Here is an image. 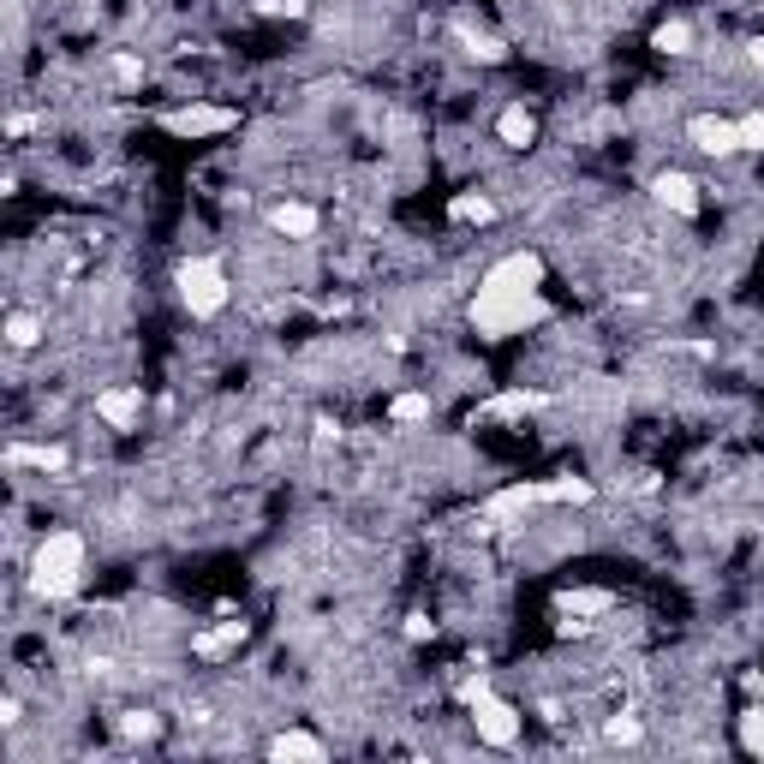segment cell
I'll return each instance as SVG.
<instances>
[{
	"mask_svg": "<svg viewBox=\"0 0 764 764\" xmlns=\"http://www.w3.org/2000/svg\"><path fill=\"white\" fill-rule=\"evenodd\" d=\"M84 568H91L84 532H48L31 556V592L36 597H72L84 585Z\"/></svg>",
	"mask_w": 764,
	"mask_h": 764,
	"instance_id": "1",
	"label": "cell"
},
{
	"mask_svg": "<svg viewBox=\"0 0 764 764\" xmlns=\"http://www.w3.org/2000/svg\"><path fill=\"white\" fill-rule=\"evenodd\" d=\"M550 317V305H544V293H478L473 299V329L490 341L502 335H520V329L544 323Z\"/></svg>",
	"mask_w": 764,
	"mask_h": 764,
	"instance_id": "2",
	"label": "cell"
},
{
	"mask_svg": "<svg viewBox=\"0 0 764 764\" xmlns=\"http://www.w3.org/2000/svg\"><path fill=\"white\" fill-rule=\"evenodd\" d=\"M174 287H180V305L198 323H210V317L227 311V299H234V287H227V270L215 258H186L180 270H174Z\"/></svg>",
	"mask_w": 764,
	"mask_h": 764,
	"instance_id": "3",
	"label": "cell"
},
{
	"mask_svg": "<svg viewBox=\"0 0 764 764\" xmlns=\"http://www.w3.org/2000/svg\"><path fill=\"white\" fill-rule=\"evenodd\" d=\"M544 287V258L538 251H508L502 263H490V275L478 282V293H538Z\"/></svg>",
	"mask_w": 764,
	"mask_h": 764,
	"instance_id": "4",
	"label": "cell"
},
{
	"mask_svg": "<svg viewBox=\"0 0 764 764\" xmlns=\"http://www.w3.org/2000/svg\"><path fill=\"white\" fill-rule=\"evenodd\" d=\"M473 729H478L484 747H514L520 741V711L496 693H478L473 699Z\"/></svg>",
	"mask_w": 764,
	"mask_h": 764,
	"instance_id": "5",
	"label": "cell"
},
{
	"mask_svg": "<svg viewBox=\"0 0 764 764\" xmlns=\"http://www.w3.org/2000/svg\"><path fill=\"white\" fill-rule=\"evenodd\" d=\"M687 144L699 156H735L741 150V120H729V114H693L687 120Z\"/></svg>",
	"mask_w": 764,
	"mask_h": 764,
	"instance_id": "6",
	"label": "cell"
},
{
	"mask_svg": "<svg viewBox=\"0 0 764 764\" xmlns=\"http://www.w3.org/2000/svg\"><path fill=\"white\" fill-rule=\"evenodd\" d=\"M227 126H239V114L234 108H174V114H162V132H174V138H210V132H227Z\"/></svg>",
	"mask_w": 764,
	"mask_h": 764,
	"instance_id": "7",
	"label": "cell"
},
{
	"mask_svg": "<svg viewBox=\"0 0 764 764\" xmlns=\"http://www.w3.org/2000/svg\"><path fill=\"white\" fill-rule=\"evenodd\" d=\"M96 418L108 430H138V418H144V389H132V382H120V389H102L96 394Z\"/></svg>",
	"mask_w": 764,
	"mask_h": 764,
	"instance_id": "8",
	"label": "cell"
},
{
	"mask_svg": "<svg viewBox=\"0 0 764 764\" xmlns=\"http://www.w3.org/2000/svg\"><path fill=\"white\" fill-rule=\"evenodd\" d=\"M538 502H550V484H508V490H496L490 502H484V520H490V526H508V520H520Z\"/></svg>",
	"mask_w": 764,
	"mask_h": 764,
	"instance_id": "9",
	"label": "cell"
},
{
	"mask_svg": "<svg viewBox=\"0 0 764 764\" xmlns=\"http://www.w3.org/2000/svg\"><path fill=\"white\" fill-rule=\"evenodd\" d=\"M652 198L664 203V210H675V215H699V180L693 174H681V168H664L652 180Z\"/></svg>",
	"mask_w": 764,
	"mask_h": 764,
	"instance_id": "10",
	"label": "cell"
},
{
	"mask_svg": "<svg viewBox=\"0 0 764 764\" xmlns=\"http://www.w3.org/2000/svg\"><path fill=\"white\" fill-rule=\"evenodd\" d=\"M496 138H502L508 150H526L532 138H538V120H532V108H520V102H508V108L496 114Z\"/></svg>",
	"mask_w": 764,
	"mask_h": 764,
	"instance_id": "11",
	"label": "cell"
},
{
	"mask_svg": "<svg viewBox=\"0 0 764 764\" xmlns=\"http://www.w3.org/2000/svg\"><path fill=\"white\" fill-rule=\"evenodd\" d=\"M270 227H275L282 239H311V234H317V210H311V203H275V210H270Z\"/></svg>",
	"mask_w": 764,
	"mask_h": 764,
	"instance_id": "12",
	"label": "cell"
},
{
	"mask_svg": "<svg viewBox=\"0 0 764 764\" xmlns=\"http://www.w3.org/2000/svg\"><path fill=\"white\" fill-rule=\"evenodd\" d=\"M270 759H329V747L317 741V735H305V729H287V735H275L270 741Z\"/></svg>",
	"mask_w": 764,
	"mask_h": 764,
	"instance_id": "13",
	"label": "cell"
},
{
	"mask_svg": "<svg viewBox=\"0 0 764 764\" xmlns=\"http://www.w3.org/2000/svg\"><path fill=\"white\" fill-rule=\"evenodd\" d=\"M652 48H657V55H687V48H693V24H687V19H664L652 31Z\"/></svg>",
	"mask_w": 764,
	"mask_h": 764,
	"instance_id": "14",
	"label": "cell"
},
{
	"mask_svg": "<svg viewBox=\"0 0 764 764\" xmlns=\"http://www.w3.org/2000/svg\"><path fill=\"white\" fill-rule=\"evenodd\" d=\"M449 215H454V222H496V203L490 198H484V191H461V198H454L449 203Z\"/></svg>",
	"mask_w": 764,
	"mask_h": 764,
	"instance_id": "15",
	"label": "cell"
},
{
	"mask_svg": "<svg viewBox=\"0 0 764 764\" xmlns=\"http://www.w3.org/2000/svg\"><path fill=\"white\" fill-rule=\"evenodd\" d=\"M239 640H246V628H239V621H227L222 633H198V640H191V652H198V657H222V652H234Z\"/></svg>",
	"mask_w": 764,
	"mask_h": 764,
	"instance_id": "16",
	"label": "cell"
},
{
	"mask_svg": "<svg viewBox=\"0 0 764 764\" xmlns=\"http://www.w3.org/2000/svg\"><path fill=\"white\" fill-rule=\"evenodd\" d=\"M389 418H394V425H425V418H430V394H394Z\"/></svg>",
	"mask_w": 764,
	"mask_h": 764,
	"instance_id": "17",
	"label": "cell"
},
{
	"mask_svg": "<svg viewBox=\"0 0 764 764\" xmlns=\"http://www.w3.org/2000/svg\"><path fill=\"white\" fill-rule=\"evenodd\" d=\"M7 341H12L19 353H24V347H36V341H43V323H36L31 311H12V317H7Z\"/></svg>",
	"mask_w": 764,
	"mask_h": 764,
	"instance_id": "18",
	"label": "cell"
},
{
	"mask_svg": "<svg viewBox=\"0 0 764 764\" xmlns=\"http://www.w3.org/2000/svg\"><path fill=\"white\" fill-rule=\"evenodd\" d=\"M19 466H43V473H60L67 466V449H12Z\"/></svg>",
	"mask_w": 764,
	"mask_h": 764,
	"instance_id": "19",
	"label": "cell"
},
{
	"mask_svg": "<svg viewBox=\"0 0 764 764\" xmlns=\"http://www.w3.org/2000/svg\"><path fill=\"white\" fill-rule=\"evenodd\" d=\"M741 747H747L753 759H764V705H759V711H747V717H741Z\"/></svg>",
	"mask_w": 764,
	"mask_h": 764,
	"instance_id": "20",
	"label": "cell"
},
{
	"mask_svg": "<svg viewBox=\"0 0 764 764\" xmlns=\"http://www.w3.org/2000/svg\"><path fill=\"white\" fill-rule=\"evenodd\" d=\"M532 406H544V394H502V401L490 406V413H502V418H514V413H532Z\"/></svg>",
	"mask_w": 764,
	"mask_h": 764,
	"instance_id": "21",
	"label": "cell"
},
{
	"mask_svg": "<svg viewBox=\"0 0 764 764\" xmlns=\"http://www.w3.org/2000/svg\"><path fill=\"white\" fill-rule=\"evenodd\" d=\"M741 150H764V108L741 114Z\"/></svg>",
	"mask_w": 764,
	"mask_h": 764,
	"instance_id": "22",
	"label": "cell"
},
{
	"mask_svg": "<svg viewBox=\"0 0 764 764\" xmlns=\"http://www.w3.org/2000/svg\"><path fill=\"white\" fill-rule=\"evenodd\" d=\"M466 48H473V55H478V60H508V48H502V43H496V36H478V31H473V36H466Z\"/></svg>",
	"mask_w": 764,
	"mask_h": 764,
	"instance_id": "23",
	"label": "cell"
},
{
	"mask_svg": "<svg viewBox=\"0 0 764 764\" xmlns=\"http://www.w3.org/2000/svg\"><path fill=\"white\" fill-rule=\"evenodd\" d=\"M120 729L132 735V741H138V735L150 741V735H156V717H150V711H126V723H120Z\"/></svg>",
	"mask_w": 764,
	"mask_h": 764,
	"instance_id": "24",
	"label": "cell"
},
{
	"mask_svg": "<svg viewBox=\"0 0 764 764\" xmlns=\"http://www.w3.org/2000/svg\"><path fill=\"white\" fill-rule=\"evenodd\" d=\"M562 609H580L585 616V609H609V597L604 592H573V597H562Z\"/></svg>",
	"mask_w": 764,
	"mask_h": 764,
	"instance_id": "25",
	"label": "cell"
},
{
	"mask_svg": "<svg viewBox=\"0 0 764 764\" xmlns=\"http://www.w3.org/2000/svg\"><path fill=\"white\" fill-rule=\"evenodd\" d=\"M114 79H120V84H138V79H144V60H132V55H114Z\"/></svg>",
	"mask_w": 764,
	"mask_h": 764,
	"instance_id": "26",
	"label": "cell"
},
{
	"mask_svg": "<svg viewBox=\"0 0 764 764\" xmlns=\"http://www.w3.org/2000/svg\"><path fill=\"white\" fill-rule=\"evenodd\" d=\"M609 741H616V747H633V741H640V723H633V717H616V723H609Z\"/></svg>",
	"mask_w": 764,
	"mask_h": 764,
	"instance_id": "27",
	"label": "cell"
},
{
	"mask_svg": "<svg viewBox=\"0 0 764 764\" xmlns=\"http://www.w3.org/2000/svg\"><path fill=\"white\" fill-rule=\"evenodd\" d=\"M430 633H437V628H430L425 616H413V621H406V640H430Z\"/></svg>",
	"mask_w": 764,
	"mask_h": 764,
	"instance_id": "28",
	"label": "cell"
},
{
	"mask_svg": "<svg viewBox=\"0 0 764 764\" xmlns=\"http://www.w3.org/2000/svg\"><path fill=\"white\" fill-rule=\"evenodd\" d=\"M747 60H753V67H764V36H759V43H747Z\"/></svg>",
	"mask_w": 764,
	"mask_h": 764,
	"instance_id": "29",
	"label": "cell"
}]
</instances>
